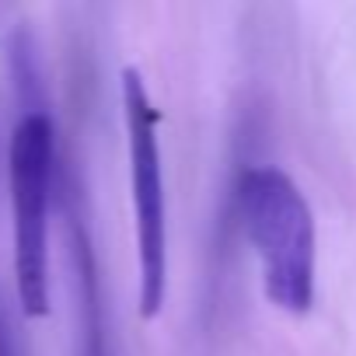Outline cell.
Segmentation results:
<instances>
[{
  "mask_svg": "<svg viewBox=\"0 0 356 356\" xmlns=\"http://www.w3.org/2000/svg\"><path fill=\"white\" fill-rule=\"evenodd\" d=\"M238 213L262 266L266 300L286 314H307L314 304L318 234L297 182L276 164L248 168L238 182Z\"/></svg>",
  "mask_w": 356,
  "mask_h": 356,
  "instance_id": "6da1fadb",
  "label": "cell"
},
{
  "mask_svg": "<svg viewBox=\"0 0 356 356\" xmlns=\"http://www.w3.org/2000/svg\"><path fill=\"white\" fill-rule=\"evenodd\" d=\"M56 168V129L46 112L18 119L8 150L11 186V238H15V286L29 318L49 314V203Z\"/></svg>",
  "mask_w": 356,
  "mask_h": 356,
  "instance_id": "3957f363",
  "label": "cell"
},
{
  "mask_svg": "<svg viewBox=\"0 0 356 356\" xmlns=\"http://www.w3.org/2000/svg\"><path fill=\"white\" fill-rule=\"evenodd\" d=\"M122 119L129 157V200L136 231V307L143 321H154L168 297V203H164V161L157 143L161 112L150 102L143 74L122 70Z\"/></svg>",
  "mask_w": 356,
  "mask_h": 356,
  "instance_id": "7a4b0ae2",
  "label": "cell"
},
{
  "mask_svg": "<svg viewBox=\"0 0 356 356\" xmlns=\"http://www.w3.org/2000/svg\"><path fill=\"white\" fill-rule=\"evenodd\" d=\"M0 356H11V349H8V339H4V328H0Z\"/></svg>",
  "mask_w": 356,
  "mask_h": 356,
  "instance_id": "277c9868",
  "label": "cell"
}]
</instances>
